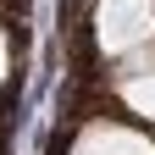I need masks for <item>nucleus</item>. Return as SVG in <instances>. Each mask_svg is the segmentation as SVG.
I'll return each mask as SVG.
<instances>
[{
    "label": "nucleus",
    "instance_id": "1",
    "mask_svg": "<svg viewBox=\"0 0 155 155\" xmlns=\"http://www.w3.org/2000/svg\"><path fill=\"white\" fill-rule=\"evenodd\" d=\"M94 28H100L105 55H127V50L150 45V33H155V0H100Z\"/></svg>",
    "mask_w": 155,
    "mask_h": 155
},
{
    "label": "nucleus",
    "instance_id": "3",
    "mask_svg": "<svg viewBox=\"0 0 155 155\" xmlns=\"http://www.w3.org/2000/svg\"><path fill=\"white\" fill-rule=\"evenodd\" d=\"M122 100H127V111H133V116H150V122H155V72L127 78V83H122Z\"/></svg>",
    "mask_w": 155,
    "mask_h": 155
},
{
    "label": "nucleus",
    "instance_id": "2",
    "mask_svg": "<svg viewBox=\"0 0 155 155\" xmlns=\"http://www.w3.org/2000/svg\"><path fill=\"white\" fill-rule=\"evenodd\" d=\"M72 155H155V144L139 139L133 127H89Z\"/></svg>",
    "mask_w": 155,
    "mask_h": 155
},
{
    "label": "nucleus",
    "instance_id": "4",
    "mask_svg": "<svg viewBox=\"0 0 155 155\" xmlns=\"http://www.w3.org/2000/svg\"><path fill=\"white\" fill-rule=\"evenodd\" d=\"M0 83H6V39H0Z\"/></svg>",
    "mask_w": 155,
    "mask_h": 155
}]
</instances>
